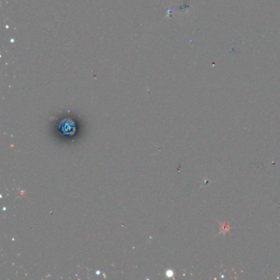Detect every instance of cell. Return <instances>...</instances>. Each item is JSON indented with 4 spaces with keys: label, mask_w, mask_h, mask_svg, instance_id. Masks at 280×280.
Here are the masks:
<instances>
[{
    "label": "cell",
    "mask_w": 280,
    "mask_h": 280,
    "mask_svg": "<svg viewBox=\"0 0 280 280\" xmlns=\"http://www.w3.org/2000/svg\"><path fill=\"white\" fill-rule=\"evenodd\" d=\"M59 127L61 128V130H62L63 133L67 135L74 134L75 131H76L75 123L72 122V120L68 119V118L62 121L61 123H60Z\"/></svg>",
    "instance_id": "6da1fadb"
}]
</instances>
